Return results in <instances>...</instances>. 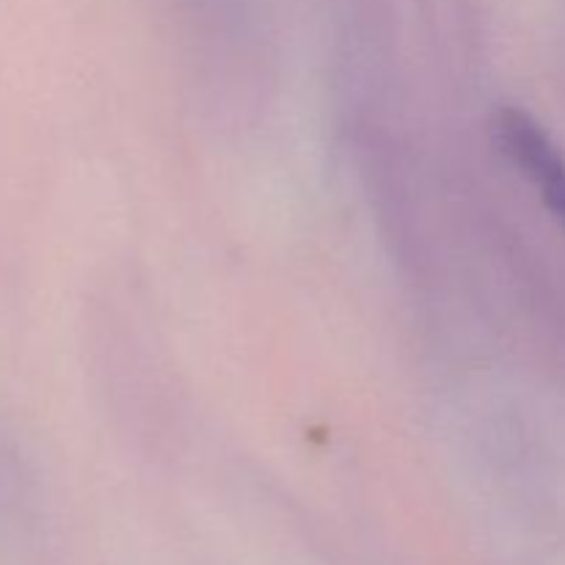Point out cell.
<instances>
[{
	"label": "cell",
	"instance_id": "obj_1",
	"mask_svg": "<svg viewBox=\"0 0 565 565\" xmlns=\"http://www.w3.org/2000/svg\"><path fill=\"white\" fill-rule=\"evenodd\" d=\"M502 149L524 180L539 191L541 202L565 226V154L539 121L522 110H502L497 121Z\"/></svg>",
	"mask_w": 565,
	"mask_h": 565
}]
</instances>
